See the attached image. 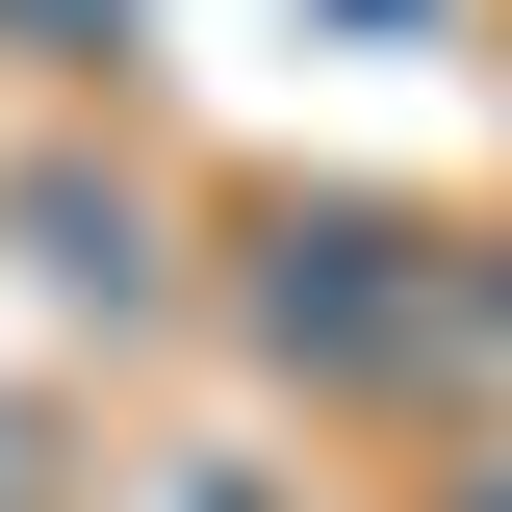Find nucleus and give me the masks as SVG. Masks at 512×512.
Returning <instances> with one entry per match:
<instances>
[{"instance_id":"f257e3e1","label":"nucleus","mask_w":512,"mask_h":512,"mask_svg":"<svg viewBox=\"0 0 512 512\" xmlns=\"http://www.w3.org/2000/svg\"><path fill=\"white\" fill-rule=\"evenodd\" d=\"M154 512H256V487H154Z\"/></svg>"}]
</instances>
